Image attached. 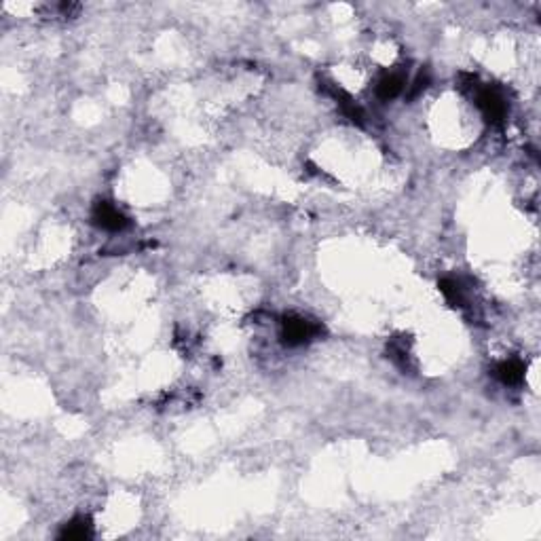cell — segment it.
<instances>
[{"label": "cell", "mask_w": 541, "mask_h": 541, "mask_svg": "<svg viewBox=\"0 0 541 541\" xmlns=\"http://www.w3.org/2000/svg\"><path fill=\"white\" fill-rule=\"evenodd\" d=\"M440 290H442V294L446 296L449 303H453V305L461 303V286L455 279H442L440 281Z\"/></svg>", "instance_id": "52a82bcc"}, {"label": "cell", "mask_w": 541, "mask_h": 541, "mask_svg": "<svg viewBox=\"0 0 541 541\" xmlns=\"http://www.w3.org/2000/svg\"><path fill=\"white\" fill-rule=\"evenodd\" d=\"M320 334V326L298 315H290L281 324V339L290 347H300Z\"/></svg>", "instance_id": "6da1fadb"}, {"label": "cell", "mask_w": 541, "mask_h": 541, "mask_svg": "<svg viewBox=\"0 0 541 541\" xmlns=\"http://www.w3.org/2000/svg\"><path fill=\"white\" fill-rule=\"evenodd\" d=\"M495 377L504 383V385H518L525 379V364L516 358L502 362L495 368Z\"/></svg>", "instance_id": "277c9868"}, {"label": "cell", "mask_w": 541, "mask_h": 541, "mask_svg": "<svg viewBox=\"0 0 541 541\" xmlns=\"http://www.w3.org/2000/svg\"><path fill=\"white\" fill-rule=\"evenodd\" d=\"M476 104L482 110V114L487 116V121H491L493 125H499L508 114V104L497 89L480 87L476 91Z\"/></svg>", "instance_id": "7a4b0ae2"}, {"label": "cell", "mask_w": 541, "mask_h": 541, "mask_svg": "<svg viewBox=\"0 0 541 541\" xmlns=\"http://www.w3.org/2000/svg\"><path fill=\"white\" fill-rule=\"evenodd\" d=\"M59 537L61 540H89L91 537V525H89L87 518H74L72 523H68L63 527Z\"/></svg>", "instance_id": "8992f818"}, {"label": "cell", "mask_w": 541, "mask_h": 541, "mask_svg": "<svg viewBox=\"0 0 541 541\" xmlns=\"http://www.w3.org/2000/svg\"><path fill=\"white\" fill-rule=\"evenodd\" d=\"M93 222L104 229V231H123L127 226V218L123 212H118L114 205L106 203V201H99L95 207H93Z\"/></svg>", "instance_id": "3957f363"}, {"label": "cell", "mask_w": 541, "mask_h": 541, "mask_svg": "<svg viewBox=\"0 0 541 541\" xmlns=\"http://www.w3.org/2000/svg\"><path fill=\"white\" fill-rule=\"evenodd\" d=\"M404 76L402 74H396V72H391V74H385L381 80H379V85H377V95L381 97V99H394V97H398L402 91H404Z\"/></svg>", "instance_id": "5b68a950"}]
</instances>
